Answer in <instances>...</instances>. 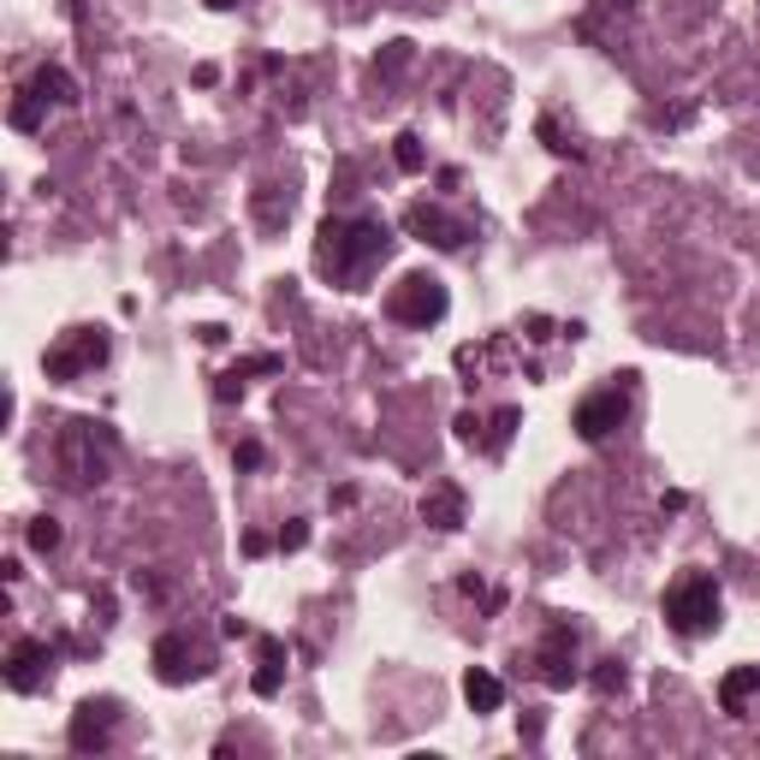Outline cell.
I'll return each mask as SVG.
<instances>
[{
    "mask_svg": "<svg viewBox=\"0 0 760 760\" xmlns=\"http://www.w3.org/2000/svg\"><path fill=\"white\" fill-rule=\"evenodd\" d=\"M387 250H392L387 220L333 214V220H321V232H316V273H321V280H333L339 291H362V286H369V273L387 262Z\"/></svg>",
    "mask_w": 760,
    "mask_h": 760,
    "instance_id": "1",
    "label": "cell"
},
{
    "mask_svg": "<svg viewBox=\"0 0 760 760\" xmlns=\"http://www.w3.org/2000/svg\"><path fill=\"white\" fill-rule=\"evenodd\" d=\"M113 452H119L113 428L96 422V417H72L54 440V463H60V476L72 481V488H101L108 470H113Z\"/></svg>",
    "mask_w": 760,
    "mask_h": 760,
    "instance_id": "2",
    "label": "cell"
},
{
    "mask_svg": "<svg viewBox=\"0 0 760 760\" xmlns=\"http://www.w3.org/2000/svg\"><path fill=\"white\" fill-rule=\"evenodd\" d=\"M719 618H724V594H719V582L707 577V570H683V577L666 589V624L678 630L683 642L713 636Z\"/></svg>",
    "mask_w": 760,
    "mask_h": 760,
    "instance_id": "3",
    "label": "cell"
},
{
    "mask_svg": "<svg viewBox=\"0 0 760 760\" xmlns=\"http://www.w3.org/2000/svg\"><path fill=\"white\" fill-rule=\"evenodd\" d=\"M630 399H636V369H624V374H612V387H600V392H589V399L577 404V417H570V428H577L589 446H600V440H612L618 428L630 422Z\"/></svg>",
    "mask_w": 760,
    "mask_h": 760,
    "instance_id": "4",
    "label": "cell"
},
{
    "mask_svg": "<svg viewBox=\"0 0 760 760\" xmlns=\"http://www.w3.org/2000/svg\"><path fill=\"white\" fill-rule=\"evenodd\" d=\"M446 309H452V298H446V286L434 280V273H404L399 286L387 291V316L399 327H417V333H428V327L446 321Z\"/></svg>",
    "mask_w": 760,
    "mask_h": 760,
    "instance_id": "5",
    "label": "cell"
},
{
    "mask_svg": "<svg viewBox=\"0 0 760 760\" xmlns=\"http://www.w3.org/2000/svg\"><path fill=\"white\" fill-rule=\"evenodd\" d=\"M101 362H108V333H101V327H66L42 351L48 380H83L90 369H101Z\"/></svg>",
    "mask_w": 760,
    "mask_h": 760,
    "instance_id": "6",
    "label": "cell"
},
{
    "mask_svg": "<svg viewBox=\"0 0 760 760\" xmlns=\"http://www.w3.org/2000/svg\"><path fill=\"white\" fill-rule=\"evenodd\" d=\"M113 737H119V701L113 696H90V701H78V713L72 724H66V742H72L78 754H108L113 749Z\"/></svg>",
    "mask_w": 760,
    "mask_h": 760,
    "instance_id": "7",
    "label": "cell"
},
{
    "mask_svg": "<svg viewBox=\"0 0 760 760\" xmlns=\"http://www.w3.org/2000/svg\"><path fill=\"white\" fill-rule=\"evenodd\" d=\"M534 671H541L547 689H570V683L582 678V666H577V624L552 618L547 636H541V648H534Z\"/></svg>",
    "mask_w": 760,
    "mask_h": 760,
    "instance_id": "8",
    "label": "cell"
},
{
    "mask_svg": "<svg viewBox=\"0 0 760 760\" xmlns=\"http://www.w3.org/2000/svg\"><path fill=\"white\" fill-rule=\"evenodd\" d=\"M404 232L422 238V244H434V250H463V244H470V220H452L446 209H434V202H410Z\"/></svg>",
    "mask_w": 760,
    "mask_h": 760,
    "instance_id": "9",
    "label": "cell"
},
{
    "mask_svg": "<svg viewBox=\"0 0 760 760\" xmlns=\"http://www.w3.org/2000/svg\"><path fill=\"white\" fill-rule=\"evenodd\" d=\"M48 671H54V648L37 642V636H19V642L7 648V689L37 696V689L48 683Z\"/></svg>",
    "mask_w": 760,
    "mask_h": 760,
    "instance_id": "10",
    "label": "cell"
},
{
    "mask_svg": "<svg viewBox=\"0 0 760 760\" xmlns=\"http://www.w3.org/2000/svg\"><path fill=\"white\" fill-rule=\"evenodd\" d=\"M154 678H161L167 689H179V683H190V678H202V648L190 642L184 630H167L161 642H154Z\"/></svg>",
    "mask_w": 760,
    "mask_h": 760,
    "instance_id": "11",
    "label": "cell"
},
{
    "mask_svg": "<svg viewBox=\"0 0 760 760\" xmlns=\"http://www.w3.org/2000/svg\"><path fill=\"white\" fill-rule=\"evenodd\" d=\"M760 701V666H737V671H724V683H719V707L731 719H749V707Z\"/></svg>",
    "mask_w": 760,
    "mask_h": 760,
    "instance_id": "12",
    "label": "cell"
},
{
    "mask_svg": "<svg viewBox=\"0 0 760 760\" xmlns=\"http://www.w3.org/2000/svg\"><path fill=\"white\" fill-rule=\"evenodd\" d=\"M256 696H280V683H286V642L280 636H262V642H256Z\"/></svg>",
    "mask_w": 760,
    "mask_h": 760,
    "instance_id": "13",
    "label": "cell"
},
{
    "mask_svg": "<svg viewBox=\"0 0 760 760\" xmlns=\"http://www.w3.org/2000/svg\"><path fill=\"white\" fill-rule=\"evenodd\" d=\"M422 523H428V529H458V523H463V488H452V481L428 488V493H422Z\"/></svg>",
    "mask_w": 760,
    "mask_h": 760,
    "instance_id": "14",
    "label": "cell"
},
{
    "mask_svg": "<svg viewBox=\"0 0 760 760\" xmlns=\"http://www.w3.org/2000/svg\"><path fill=\"white\" fill-rule=\"evenodd\" d=\"M24 90L37 101H48V108H72V101H78V83H72V72H60V66H42Z\"/></svg>",
    "mask_w": 760,
    "mask_h": 760,
    "instance_id": "15",
    "label": "cell"
},
{
    "mask_svg": "<svg viewBox=\"0 0 760 760\" xmlns=\"http://www.w3.org/2000/svg\"><path fill=\"white\" fill-rule=\"evenodd\" d=\"M463 701H470V713H499V701H506V683H499L493 671L470 666V671H463Z\"/></svg>",
    "mask_w": 760,
    "mask_h": 760,
    "instance_id": "16",
    "label": "cell"
},
{
    "mask_svg": "<svg viewBox=\"0 0 760 760\" xmlns=\"http://www.w3.org/2000/svg\"><path fill=\"white\" fill-rule=\"evenodd\" d=\"M268 369H280V357H250V362H238V369H227V374L214 380V399H220V404L244 399V374H268Z\"/></svg>",
    "mask_w": 760,
    "mask_h": 760,
    "instance_id": "17",
    "label": "cell"
},
{
    "mask_svg": "<svg viewBox=\"0 0 760 760\" xmlns=\"http://www.w3.org/2000/svg\"><path fill=\"white\" fill-rule=\"evenodd\" d=\"M12 126H19V131H42V126H48V101H37L30 90H19V101H12Z\"/></svg>",
    "mask_w": 760,
    "mask_h": 760,
    "instance_id": "18",
    "label": "cell"
},
{
    "mask_svg": "<svg viewBox=\"0 0 760 760\" xmlns=\"http://www.w3.org/2000/svg\"><path fill=\"white\" fill-rule=\"evenodd\" d=\"M392 161H399L404 172H422V167H428L422 137H417V131H399V137H392Z\"/></svg>",
    "mask_w": 760,
    "mask_h": 760,
    "instance_id": "19",
    "label": "cell"
},
{
    "mask_svg": "<svg viewBox=\"0 0 760 760\" xmlns=\"http://www.w3.org/2000/svg\"><path fill=\"white\" fill-rule=\"evenodd\" d=\"M517 422H523V410H517V404H506V410H499V417H493V434H488V446H481V452H506V440L517 434Z\"/></svg>",
    "mask_w": 760,
    "mask_h": 760,
    "instance_id": "20",
    "label": "cell"
},
{
    "mask_svg": "<svg viewBox=\"0 0 760 760\" xmlns=\"http://www.w3.org/2000/svg\"><path fill=\"white\" fill-rule=\"evenodd\" d=\"M30 547H37V552H54L60 547V523H54V517H30Z\"/></svg>",
    "mask_w": 760,
    "mask_h": 760,
    "instance_id": "21",
    "label": "cell"
},
{
    "mask_svg": "<svg viewBox=\"0 0 760 760\" xmlns=\"http://www.w3.org/2000/svg\"><path fill=\"white\" fill-rule=\"evenodd\" d=\"M534 131H541V143H547L552 154H570V161H577V154H582V149H577V137H564L559 126H552V119H541V126H534Z\"/></svg>",
    "mask_w": 760,
    "mask_h": 760,
    "instance_id": "22",
    "label": "cell"
},
{
    "mask_svg": "<svg viewBox=\"0 0 760 760\" xmlns=\"http://www.w3.org/2000/svg\"><path fill=\"white\" fill-rule=\"evenodd\" d=\"M309 547V523H303V517H291V523L280 529V552H303Z\"/></svg>",
    "mask_w": 760,
    "mask_h": 760,
    "instance_id": "23",
    "label": "cell"
},
{
    "mask_svg": "<svg viewBox=\"0 0 760 760\" xmlns=\"http://www.w3.org/2000/svg\"><path fill=\"white\" fill-rule=\"evenodd\" d=\"M618 683H624V666H618V660H600V666H594V689H600V696H612Z\"/></svg>",
    "mask_w": 760,
    "mask_h": 760,
    "instance_id": "24",
    "label": "cell"
},
{
    "mask_svg": "<svg viewBox=\"0 0 760 760\" xmlns=\"http://www.w3.org/2000/svg\"><path fill=\"white\" fill-rule=\"evenodd\" d=\"M262 440H244V446H238V452H232V463H238V470H262Z\"/></svg>",
    "mask_w": 760,
    "mask_h": 760,
    "instance_id": "25",
    "label": "cell"
},
{
    "mask_svg": "<svg viewBox=\"0 0 760 760\" xmlns=\"http://www.w3.org/2000/svg\"><path fill=\"white\" fill-rule=\"evenodd\" d=\"M268 547H280V541H268V534H262V529H250V534H244V552H250V559H262V552H268Z\"/></svg>",
    "mask_w": 760,
    "mask_h": 760,
    "instance_id": "26",
    "label": "cell"
},
{
    "mask_svg": "<svg viewBox=\"0 0 760 760\" xmlns=\"http://www.w3.org/2000/svg\"><path fill=\"white\" fill-rule=\"evenodd\" d=\"M209 7H214V12H232V7H238V0H209Z\"/></svg>",
    "mask_w": 760,
    "mask_h": 760,
    "instance_id": "27",
    "label": "cell"
}]
</instances>
